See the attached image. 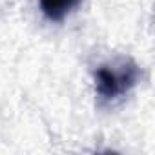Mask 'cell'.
<instances>
[{"label": "cell", "mask_w": 155, "mask_h": 155, "mask_svg": "<svg viewBox=\"0 0 155 155\" xmlns=\"http://www.w3.org/2000/svg\"><path fill=\"white\" fill-rule=\"evenodd\" d=\"M130 81V77L122 75V73H117L115 69H108V68H102L99 71V91L104 95V97H115L119 95L122 90H124V82Z\"/></svg>", "instance_id": "obj_1"}, {"label": "cell", "mask_w": 155, "mask_h": 155, "mask_svg": "<svg viewBox=\"0 0 155 155\" xmlns=\"http://www.w3.org/2000/svg\"><path fill=\"white\" fill-rule=\"evenodd\" d=\"M79 0H40V8H42V11L49 17V18H53V20H58V18H62Z\"/></svg>", "instance_id": "obj_2"}]
</instances>
